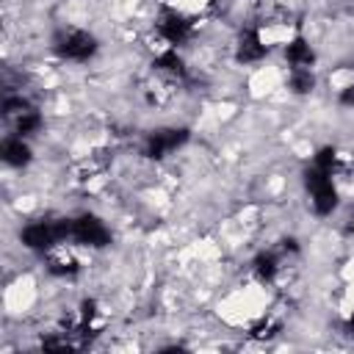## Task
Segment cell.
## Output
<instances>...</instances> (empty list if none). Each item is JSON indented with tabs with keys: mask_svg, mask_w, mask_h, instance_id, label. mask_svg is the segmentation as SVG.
Segmentation results:
<instances>
[{
	"mask_svg": "<svg viewBox=\"0 0 354 354\" xmlns=\"http://www.w3.org/2000/svg\"><path fill=\"white\" fill-rule=\"evenodd\" d=\"M304 183H307V191L313 196V207H315L318 216H326L337 207V191L332 185V171L313 166L304 177Z\"/></svg>",
	"mask_w": 354,
	"mask_h": 354,
	"instance_id": "1",
	"label": "cell"
},
{
	"mask_svg": "<svg viewBox=\"0 0 354 354\" xmlns=\"http://www.w3.org/2000/svg\"><path fill=\"white\" fill-rule=\"evenodd\" d=\"M188 138V133L183 127H169V130H158L147 138V155L149 158H166L169 152H174L177 147H183Z\"/></svg>",
	"mask_w": 354,
	"mask_h": 354,
	"instance_id": "5",
	"label": "cell"
},
{
	"mask_svg": "<svg viewBox=\"0 0 354 354\" xmlns=\"http://www.w3.org/2000/svg\"><path fill=\"white\" fill-rule=\"evenodd\" d=\"M3 160L8 166H25L30 160V147L22 141V136H14V138L3 141Z\"/></svg>",
	"mask_w": 354,
	"mask_h": 354,
	"instance_id": "8",
	"label": "cell"
},
{
	"mask_svg": "<svg viewBox=\"0 0 354 354\" xmlns=\"http://www.w3.org/2000/svg\"><path fill=\"white\" fill-rule=\"evenodd\" d=\"M158 30L163 33L166 41L183 44L188 39V33H191V22L183 14H177V11H163L160 19H158Z\"/></svg>",
	"mask_w": 354,
	"mask_h": 354,
	"instance_id": "6",
	"label": "cell"
},
{
	"mask_svg": "<svg viewBox=\"0 0 354 354\" xmlns=\"http://www.w3.org/2000/svg\"><path fill=\"white\" fill-rule=\"evenodd\" d=\"M155 66H158L160 72L171 75V77H183V75H185V64H183V58H180L174 50H166V53H160V55L155 58Z\"/></svg>",
	"mask_w": 354,
	"mask_h": 354,
	"instance_id": "10",
	"label": "cell"
},
{
	"mask_svg": "<svg viewBox=\"0 0 354 354\" xmlns=\"http://www.w3.org/2000/svg\"><path fill=\"white\" fill-rule=\"evenodd\" d=\"M266 55V44H263V39H260V33L257 30H243L241 33V41H238V58L243 61V64H254V61H260Z\"/></svg>",
	"mask_w": 354,
	"mask_h": 354,
	"instance_id": "7",
	"label": "cell"
},
{
	"mask_svg": "<svg viewBox=\"0 0 354 354\" xmlns=\"http://www.w3.org/2000/svg\"><path fill=\"white\" fill-rule=\"evenodd\" d=\"M340 102H343V105H354V83L340 91Z\"/></svg>",
	"mask_w": 354,
	"mask_h": 354,
	"instance_id": "14",
	"label": "cell"
},
{
	"mask_svg": "<svg viewBox=\"0 0 354 354\" xmlns=\"http://www.w3.org/2000/svg\"><path fill=\"white\" fill-rule=\"evenodd\" d=\"M69 238H75L77 243H86V246H105V243L111 241V232H108V227H105L97 216L83 213V216L72 218V224H69Z\"/></svg>",
	"mask_w": 354,
	"mask_h": 354,
	"instance_id": "3",
	"label": "cell"
},
{
	"mask_svg": "<svg viewBox=\"0 0 354 354\" xmlns=\"http://www.w3.org/2000/svg\"><path fill=\"white\" fill-rule=\"evenodd\" d=\"M313 86H315V77H313L310 66H301V69H290V88H293V91H299V94H307Z\"/></svg>",
	"mask_w": 354,
	"mask_h": 354,
	"instance_id": "11",
	"label": "cell"
},
{
	"mask_svg": "<svg viewBox=\"0 0 354 354\" xmlns=\"http://www.w3.org/2000/svg\"><path fill=\"white\" fill-rule=\"evenodd\" d=\"M39 127H41V116L36 111L28 108L25 113H19V119H17V133L19 136H33Z\"/></svg>",
	"mask_w": 354,
	"mask_h": 354,
	"instance_id": "12",
	"label": "cell"
},
{
	"mask_svg": "<svg viewBox=\"0 0 354 354\" xmlns=\"http://www.w3.org/2000/svg\"><path fill=\"white\" fill-rule=\"evenodd\" d=\"M254 274H257L260 279H271V277L277 274V257H274L271 252L260 254V257L254 260Z\"/></svg>",
	"mask_w": 354,
	"mask_h": 354,
	"instance_id": "13",
	"label": "cell"
},
{
	"mask_svg": "<svg viewBox=\"0 0 354 354\" xmlns=\"http://www.w3.org/2000/svg\"><path fill=\"white\" fill-rule=\"evenodd\" d=\"M285 58L290 64V69H301V66H310L313 64V47L304 41V39H293L288 47H285Z\"/></svg>",
	"mask_w": 354,
	"mask_h": 354,
	"instance_id": "9",
	"label": "cell"
},
{
	"mask_svg": "<svg viewBox=\"0 0 354 354\" xmlns=\"http://www.w3.org/2000/svg\"><path fill=\"white\" fill-rule=\"evenodd\" d=\"M348 329H351V335H354V315L348 318Z\"/></svg>",
	"mask_w": 354,
	"mask_h": 354,
	"instance_id": "15",
	"label": "cell"
},
{
	"mask_svg": "<svg viewBox=\"0 0 354 354\" xmlns=\"http://www.w3.org/2000/svg\"><path fill=\"white\" fill-rule=\"evenodd\" d=\"M69 224L72 221H30L25 230H22V243L28 249H36V252H44L50 246H55L58 241H64L69 235Z\"/></svg>",
	"mask_w": 354,
	"mask_h": 354,
	"instance_id": "2",
	"label": "cell"
},
{
	"mask_svg": "<svg viewBox=\"0 0 354 354\" xmlns=\"http://www.w3.org/2000/svg\"><path fill=\"white\" fill-rule=\"evenodd\" d=\"M94 50H97V41L86 30H69L58 44V53L64 58H72V61H86L94 55Z\"/></svg>",
	"mask_w": 354,
	"mask_h": 354,
	"instance_id": "4",
	"label": "cell"
}]
</instances>
